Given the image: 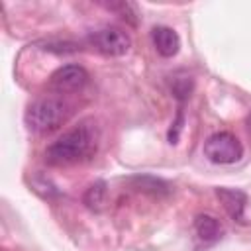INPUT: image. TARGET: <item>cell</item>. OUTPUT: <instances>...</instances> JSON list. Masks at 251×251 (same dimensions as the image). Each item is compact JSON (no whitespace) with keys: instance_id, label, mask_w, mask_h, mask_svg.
Instances as JSON below:
<instances>
[{"instance_id":"12","label":"cell","mask_w":251,"mask_h":251,"mask_svg":"<svg viewBox=\"0 0 251 251\" xmlns=\"http://www.w3.org/2000/svg\"><path fill=\"white\" fill-rule=\"evenodd\" d=\"M190 92H192V78H190V76H182V78L176 76V78L173 80V94H175L176 98L184 100V98L190 96Z\"/></svg>"},{"instance_id":"7","label":"cell","mask_w":251,"mask_h":251,"mask_svg":"<svg viewBox=\"0 0 251 251\" xmlns=\"http://www.w3.org/2000/svg\"><path fill=\"white\" fill-rule=\"evenodd\" d=\"M216 196L222 202V206L226 208V212L229 214L231 220L235 222H243V212H245V204H247V194L239 188H216Z\"/></svg>"},{"instance_id":"6","label":"cell","mask_w":251,"mask_h":251,"mask_svg":"<svg viewBox=\"0 0 251 251\" xmlns=\"http://www.w3.org/2000/svg\"><path fill=\"white\" fill-rule=\"evenodd\" d=\"M151 39H153V47L161 57H175L180 49V37L173 27L167 25H157L151 31Z\"/></svg>"},{"instance_id":"9","label":"cell","mask_w":251,"mask_h":251,"mask_svg":"<svg viewBox=\"0 0 251 251\" xmlns=\"http://www.w3.org/2000/svg\"><path fill=\"white\" fill-rule=\"evenodd\" d=\"M106 202V182L98 180L94 182L92 186H88V190L84 192V204L90 208V210H102Z\"/></svg>"},{"instance_id":"11","label":"cell","mask_w":251,"mask_h":251,"mask_svg":"<svg viewBox=\"0 0 251 251\" xmlns=\"http://www.w3.org/2000/svg\"><path fill=\"white\" fill-rule=\"evenodd\" d=\"M135 186L143 192H151V194H161V192H167V184L159 178H153V176H135L133 178Z\"/></svg>"},{"instance_id":"4","label":"cell","mask_w":251,"mask_h":251,"mask_svg":"<svg viewBox=\"0 0 251 251\" xmlns=\"http://www.w3.org/2000/svg\"><path fill=\"white\" fill-rule=\"evenodd\" d=\"M88 41L96 51L110 57L126 55L131 47L129 35L120 27H100L88 35Z\"/></svg>"},{"instance_id":"2","label":"cell","mask_w":251,"mask_h":251,"mask_svg":"<svg viewBox=\"0 0 251 251\" xmlns=\"http://www.w3.org/2000/svg\"><path fill=\"white\" fill-rule=\"evenodd\" d=\"M71 116V106L57 96L37 98L27 106L25 124L35 133H51L59 129Z\"/></svg>"},{"instance_id":"3","label":"cell","mask_w":251,"mask_h":251,"mask_svg":"<svg viewBox=\"0 0 251 251\" xmlns=\"http://www.w3.org/2000/svg\"><path fill=\"white\" fill-rule=\"evenodd\" d=\"M204 155L216 165H231L243 157V145L233 133L218 131L204 141Z\"/></svg>"},{"instance_id":"8","label":"cell","mask_w":251,"mask_h":251,"mask_svg":"<svg viewBox=\"0 0 251 251\" xmlns=\"http://www.w3.org/2000/svg\"><path fill=\"white\" fill-rule=\"evenodd\" d=\"M194 229L202 241H216L222 235V224L210 214H200L194 220Z\"/></svg>"},{"instance_id":"1","label":"cell","mask_w":251,"mask_h":251,"mask_svg":"<svg viewBox=\"0 0 251 251\" xmlns=\"http://www.w3.org/2000/svg\"><path fill=\"white\" fill-rule=\"evenodd\" d=\"M96 141L98 137H96L94 127L80 124L65 131L59 139H55L45 149V159L49 165H55V167L80 163L96 151Z\"/></svg>"},{"instance_id":"5","label":"cell","mask_w":251,"mask_h":251,"mask_svg":"<svg viewBox=\"0 0 251 251\" xmlns=\"http://www.w3.org/2000/svg\"><path fill=\"white\" fill-rule=\"evenodd\" d=\"M86 82H88V73L80 65H63L49 76V88L59 94L76 92Z\"/></svg>"},{"instance_id":"10","label":"cell","mask_w":251,"mask_h":251,"mask_svg":"<svg viewBox=\"0 0 251 251\" xmlns=\"http://www.w3.org/2000/svg\"><path fill=\"white\" fill-rule=\"evenodd\" d=\"M102 6L110 12H116L118 16H122L129 24L137 22V8L131 2H102Z\"/></svg>"},{"instance_id":"13","label":"cell","mask_w":251,"mask_h":251,"mask_svg":"<svg viewBox=\"0 0 251 251\" xmlns=\"http://www.w3.org/2000/svg\"><path fill=\"white\" fill-rule=\"evenodd\" d=\"M249 129H251V118H249Z\"/></svg>"}]
</instances>
